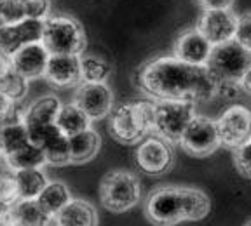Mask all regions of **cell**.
<instances>
[{"instance_id":"6da1fadb","label":"cell","mask_w":251,"mask_h":226,"mask_svg":"<svg viewBox=\"0 0 251 226\" xmlns=\"http://www.w3.org/2000/svg\"><path fill=\"white\" fill-rule=\"evenodd\" d=\"M134 84L152 101L199 105L215 98L218 80L206 67H192L175 56H157L138 68Z\"/></svg>"},{"instance_id":"7a4b0ae2","label":"cell","mask_w":251,"mask_h":226,"mask_svg":"<svg viewBox=\"0 0 251 226\" xmlns=\"http://www.w3.org/2000/svg\"><path fill=\"white\" fill-rule=\"evenodd\" d=\"M108 117V131L119 143L138 144L152 133L153 101L138 99L122 103L117 108H112Z\"/></svg>"},{"instance_id":"3957f363","label":"cell","mask_w":251,"mask_h":226,"mask_svg":"<svg viewBox=\"0 0 251 226\" xmlns=\"http://www.w3.org/2000/svg\"><path fill=\"white\" fill-rule=\"evenodd\" d=\"M40 44L49 54L80 56L86 47V33L82 24L72 16H47L42 21Z\"/></svg>"},{"instance_id":"277c9868","label":"cell","mask_w":251,"mask_h":226,"mask_svg":"<svg viewBox=\"0 0 251 226\" xmlns=\"http://www.w3.org/2000/svg\"><path fill=\"white\" fill-rule=\"evenodd\" d=\"M206 68L218 82H241L251 70V51L237 40L213 45Z\"/></svg>"},{"instance_id":"5b68a950","label":"cell","mask_w":251,"mask_h":226,"mask_svg":"<svg viewBox=\"0 0 251 226\" xmlns=\"http://www.w3.org/2000/svg\"><path fill=\"white\" fill-rule=\"evenodd\" d=\"M141 197L140 181L126 171H112L100 183V202L110 212H126L133 209Z\"/></svg>"},{"instance_id":"8992f818","label":"cell","mask_w":251,"mask_h":226,"mask_svg":"<svg viewBox=\"0 0 251 226\" xmlns=\"http://www.w3.org/2000/svg\"><path fill=\"white\" fill-rule=\"evenodd\" d=\"M196 117V105L187 101H153L152 133L168 143H178L188 122Z\"/></svg>"},{"instance_id":"52a82bcc","label":"cell","mask_w":251,"mask_h":226,"mask_svg":"<svg viewBox=\"0 0 251 226\" xmlns=\"http://www.w3.org/2000/svg\"><path fill=\"white\" fill-rule=\"evenodd\" d=\"M145 216L153 226H175L185 219L183 186H161L145 202Z\"/></svg>"},{"instance_id":"ba28073f","label":"cell","mask_w":251,"mask_h":226,"mask_svg":"<svg viewBox=\"0 0 251 226\" xmlns=\"http://www.w3.org/2000/svg\"><path fill=\"white\" fill-rule=\"evenodd\" d=\"M216 133H218L220 146L225 148H237L248 143L251 136V115L248 106L234 103L215 120Z\"/></svg>"},{"instance_id":"9c48e42d","label":"cell","mask_w":251,"mask_h":226,"mask_svg":"<svg viewBox=\"0 0 251 226\" xmlns=\"http://www.w3.org/2000/svg\"><path fill=\"white\" fill-rule=\"evenodd\" d=\"M134 160L141 172L149 176H162L173 167L175 153H173L171 143L155 134H149L138 143Z\"/></svg>"},{"instance_id":"30bf717a","label":"cell","mask_w":251,"mask_h":226,"mask_svg":"<svg viewBox=\"0 0 251 226\" xmlns=\"http://www.w3.org/2000/svg\"><path fill=\"white\" fill-rule=\"evenodd\" d=\"M178 144L192 157H208L215 153L220 146L215 120L196 113V117L188 122Z\"/></svg>"},{"instance_id":"8fae6325","label":"cell","mask_w":251,"mask_h":226,"mask_svg":"<svg viewBox=\"0 0 251 226\" xmlns=\"http://www.w3.org/2000/svg\"><path fill=\"white\" fill-rule=\"evenodd\" d=\"M74 103L87 115L91 122L108 117L114 108V92L106 84L80 82L75 90Z\"/></svg>"},{"instance_id":"7c38bea8","label":"cell","mask_w":251,"mask_h":226,"mask_svg":"<svg viewBox=\"0 0 251 226\" xmlns=\"http://www.w3.org/2000/svg\"><path fill=\"white\" fill-rule=\"evenodd\" d=\"M196 28L211 45H220L228 40H234L235 28H237V14H234L232 9L202 11Z\"/></svg>"},{"instance_id":"4fadbf2b","label":"cell","mask_w":251,"mask_h":226,"mask_svg":"<svg viewBox=\"0 0 251 226\" xmlns=\"http://www.w3.org/2000/svg\"><path fill=\"white\" fill-rule=\"evenodd\" d=\"M213 45L204 39L202 33L194 28H187L176 37L173 45V56L181 63L192 67H206Z\"/></svg>"},{"instance_id":"5bb4252c","label":"cell","mask_w":251,"mask_h":226,"mask_svg":"<svg viewBox=\"0 0 251 226\" xmlns=\"http://www.w3.org/2000/svg\"><path fill=\"white\" fill-rule=\"evenodd\" d=\"M42 39V21L23 20L16 24L0 26V52L12 56L26 44H37Z\"/></svg>"},{"instance_id":"9a60e30c","label":"cell","mask_w":251,"mask_h":226,"mask_svg":"<svg viewBox=\"0 0 251 226\" xmlns=\"http://www.w3.org/2000/svg\"><path fill=\"white\" fill-rule=\"evenodd\" d=\"M47 59H49V52L40 42L26 44V45L20 47L12 56H9L11 68L26 80L44 77Z\"/></svg>"},{"instance_id":"2e32d148","label":"cell","mask_w":251,"mask_h":226,"mask_svg":"<svg viewBox=\"0 0 251 226\" xmlns=\"http://www.w3.org/2000/svg\"><path fill=\"white\" fill-rule=\"evenodd\" d=\"M44 78L54 87H72L80 84V65L78 56L49 54Z\"/></svg>"},{"instance_id":"e0dca14e","label":"cell","mask_w":251,"mask_h":226,"mask_svg":"<svg viewBox=\"0 0 251 226\" xmlns=\"http://www.w3.org/2000/svg\"><path fill=\"white\" fill-rule=\"evenodd\" d=\"M52 219L58 226H98V212L82 199H72Z\"/></svg>"},{"instance_id":"ac0fdd59","label":"cell","mask_w":251,"mask_h":226,"mask_svg":"<svg viewBox=\"0 0 251 226\" xmlns=\"http://www.w3.org/2000/svg\"><path fill=\"white\" fill-rule=\"evenodd\" d=\"M101 146V137L93 127L82 133L68 137V152H70V164H84L96 157Z\"/></svg>"},{"instance_id":"d6986e66","label":"cell","mask_w":251,"mask_h":226,"mask_svg":"<svg viewBox=\"0 0 251 226\" xmlns=\"http://www.w3.org/2000/svg\"><path fill=\"white\" fill-rule=\"evenodd\" d=\"M59 106H61L59 98H56L52 94L42 96V98L35 99L28 108H25L23 124L26 125V127H31V125L54 124L56 115H58V112H59Z\"/></svg>"},{"instance_id":"ffe728a7","label":"cell","mask_w":251,"mask_h":226,"mask_svg":"<svg viewBox=\"0 0 251 226\" xmlns=\"http://www.w3.org/2000/svg\"><path fill=\"white\" fill-rule=\"evenodd\" d=\"M37 202L44 209L47 216L54 218L63 207L67 205L72 200L70 188L63 181H47V184L44 186V190L37 197Z\"/></svg>"},{"instance_id":"44dd1931","label":"cell","mask_w":251,"mask_h":226,"mask_svg":"<svg viewBox=\"0 0 251 226\" xmlns=\"http://www.w3.org/2000/svg\"><path fill=\"white\" fill-rule=\"evenodd\" d=\"M54 125L65 136L70 137L74 134H78L86 131V129H89L91 120L75 103H65V105L61 103L58 115H56Z\"/></svg>"},{"instance_id":"7402d4cb","label":"cell","mask_w":251,"mask_h":226,"mask_svg":"<svg viewBox=\"0 0 251 226\" xmlns=\"http://www.w3.org/2000/svg\"><path fill=\"white\" fill-rule=\"evenodd\" d=\"M16 226H49L51 216H47L35 199H18L12 203Z\"/></svg>"},{"instance_id":"603a6c76","label":"cell","mask_w":251,"mask_h":226,"mask_svg":"<svg viewBox=\"0 0 251 226\" xmlns=\"http://www.w3.org/2000/svg\"><path fill=\"white\" fill-rule=\"evenodd\" d=\"M47 176L42 169H21L14 171V184L18 199H37L47 184Z\"/></svg>"},{"instance_id":"cb8c5ba5","label":"cell","mask_w":251,"mask_h":226,"mask_svg":"<svg viewBox=\"0 0 251 226\" xmlns=\"http://www.w3.org/2000/svg\"><path fill=\"white\" fill-rule=\"evenodd\" d=\"M80 65V82L86 84H106L112 67L105 58L98 54H80L78 56Z\"/></svg>"},{"instance_id":"d4e9b609","label":"cell","mask_w":251,"mask_h":226,"mask_svg":"<svg viewBox=\"0 0 251 226\" xmlns=\"http://www.w3.org/2000/svg\"><path fill=\"white\" fill-rule=\"evenodd\" d=\"M4 164L11 171H21V169H42L46 165V158L39 146L35 144H25L23 148L16 150L4 157Z\"/></svg>"},{"instance_id":"484cf974","label":"cell","mask_w":251,"mask_h":226,"mask_svg":"<svg viewBox=\"0 0 251 226\" xmlns=\"http://www.w3.org/2000/svg\"><path fill=\"white\" fill-rule=\"evenodd\" d=\"M28 143L30 141H28V133L23 122L0 124V150H2L4 157L16 152V150L23 148L25 144Z\"/></svg>"},{"instance_id":"4316f807","label":"cell","mask_w":251,"mask_h":226,"mask_svg":"<svg viewBox=\"0 0 251 226\" xmlns=\"http://www.w3.org/2000/svg\"><path fill=\"white\" fill-rule=\"evenodd\" d=\"M185 193V219L187 221H201L211 211V200L202 190L183 186Z\"/></svg>"},{"instance_id":"83f0119b","label":"cell","mask_w":251,"mask_h":226,"mask_svg":"<svg viewBox=\"0 0 251 226\" xmlns=\"http://www.w3.org/2000/svg\"><path fill=\"white\" fill-rule=\"evenodd\" d=\"M28 82L25 77L16 73L12 68H9L2 77H0V94L11 103H23L28 94Z\"/></svg>"},{"instance_id":"f1b7e54d","label":"cell","mask_w":251,"mask_h":226,"mask_svg":"<svg viewBox=\"0 0 251 226\" xmlns=\"http://www.w3.org/2000/svg\"><path fill=\"white\" fill-rule=\"evenodd\" d=\"M0 20L2 24H16L26 20L25 0H0Z\"/></svg>"},{"instance_id":"f546056e","label":"cell","mask_w":251,"mask_h":226,"mask_svg":"<svg viewBox=\"0 0 251 226\" xmlns=\"http://www.w3.org/2000/svg\"><path fill=\"white\" fill-rule=\"evenodd\" d=\"M18 200L14 184V171L5 164L0 165V202L2 203H14Z\"/></svg>"},{"instance_id":"4dcf8cb0","label":"cell","mask_w":251,"mask_h":226,"mask_svg":"<svg viewBox=\"0 0 251 226\" xmlns=\"http://www.w3.org/2000/svg\"><path fill=\"white\" fill-rule=\"evenodd\" d=\"M248 94H250V90L243 86V82H230V80H227V82H218L215 98L235 103L239 101L241 98H244V96H248Z\"/></svg>"},{"instance_id":"1f68e13d","label":"cell","mask_w":251,"mask_h":226,"mask_svg":"<svg viewBox=\"0 0 251 226\" xmlns=\"http://www.w3.org/2000/svg\"><path fill=\"white\" fill-rule=\"evenodd\" d=\"M250 146L251 143L248 141V143L241 144V146H237V148L232 150V157H234V165L235 169H237V172H239L241 176H243L244 180H248L251 174V158H250Z\"/></svg>"},{"instance_id":"d6a6232c","label":"cell","mask_w":251,"mask_h":226,"mask_svg":"<svg viewBox=\"0 0 251 226\" xmlns=\"http://www.w3.org/2000/svg\"><path fill=\"white\" fill-rule=\"evenodd\" d=\"M25 14L26 20L44 21L51 16V0H25Z\"/></svg>"},{"instance_id":"836d02e7","label":"cell","mask_w":251,"mask_h":226,"mask_svg":"<svg viewBox=\"0 0 251 226\" xmlns=\"http://www.w3.org/2000/svg\"><path fill=\"white\" fill-rule=\"evenodd\" d=\"M234 40H237L241 45L251 49V18L248 11L237 16V28H235Z\"/></svg>"},{"instance_id":"e575fe53","label":"cell","mask_w":251,"mask_h":226,"mask_svg":"<svg viewBox=\"0 0 251 226\" xmlns=\"http://www.w3.org/2000/svg\"><path fill=\"white\" fill-rule=\"evenodd\" d=\"M196 2L202 7V11H220V9H230L234 5V0H196Z\"/></svg>"},{"instance_id":"d590c367","label":"cell","mask_w":251,"mask_h":226,"mask_svg":"<svg viewBox=\"0 0 251 226\" xmlns=\"http://www.w3.org/2000/svg\"><path fill=\"white\" fill-rule=\"evenodd\" d=\"M0 226H16L14 214H12V203L0 202Z\"/></svg>"},{"instance_id":"8d00e7d4","label":"cell","mask_w":251,"mask_h":226,"mask_svg":"<svg viewBox=\"0 0 251 226\" xmlns=\"http://www.w3.org/2000/svg\"><path fill=\"white\" fill-rule=\"evenodd\" d=\"M11 68V63H9V56H5V54H2L0 52V77L5 73V71Z\"/></svg>"},{"instance_id":"74e56055","label":"cell","mask_w":251,"mask_h":226,"mask_svg":"<svg viewBox=\"0 0 251 226\" xmlns=\"http://www.w3.org/2000/svg\"><path fill=\"white\" fill-rule=\"evenodd\" d=\"M0 26H4V24H2V20H0Z\"/></svg>"},{"instance_id":"f35d334b","label":"cell","mask_w":251,"mask_h":226,"mask_svg":"<svg viewBox=\"0 0 251 226\" xmlns=\"http://www.w3.org/2000/svg\"><path fill=\"white\" fill-rule=\"evenodd\" d=\"M246 226H250V223H246Z\"/></svg>"},{"instance_id":"ab89813d","label":"cell","mask_w":251,"mask_h":226,"mask_svg":"<svg viewBox=\"0 0 251 226\" xmlns=\"http://www.w3.org/2000/svg\"><path fill=\"white\" fill-rule=\"evenodd\" d=\"M51 226H58V225H51Z\"/></svg>"}]
</instances>
